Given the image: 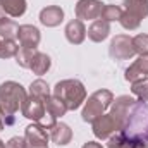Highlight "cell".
<instances>
[{
  "label": "cell",
  "instance_id": "6da1fadb",
  "mask_svg": "<svg viewBox=\"0 0 148 148\" xmlns=\"http://www.w3.org/2000/svg\"><path fill=\"white\" fill-rule=\"evenodd\" d=\"M26 97V90L16 81H5L0 84V114L5 126H12L16 122L14 114L23 107Z\"/></svg>",
  "mask_w": 148,
  "mask_h": 148
},
{
  "label": "cell",
  "instance_id": "7a4b0ae2",
  "mask_svg": "<svg viewBox=\"0 0 148 148\" xmlns=\"http://www.w3.org/2000/svg\"><path fill=\"white\" fill-rule=\"evenodd\" d=\"M127 138H138L148 141V103L136 100L133 109L129 112L122 129Z\"/></svg>",
  "mask_w": 148,
  "mask_h": 148
},
{
  "label": "cell",
  "instance_id": "3957f363",
  "mask_svg": "<svg viewBox=\"0 0 148 148\" xmlns=\"http://www.w3.org/2000/svg\"><path fill=\"white\" fill-rule=\"evenodd\" d=\"M60 98L67 110H77L86 102V88L79 79H62L53 86V93Z\"/></svg>",
  "mask_w": 148,
  "mask_h": 148
},
{
  "label": "cell",
  "instance_id": "277c9868",
  "mask_svg": "<svg viewBox=\"0 0 148 148\" xmlns=\"http://www.w3.org/2000/svg\"><path fill=\"white\" fill-rule=\"evenodd\" d=\"M112 102H114V93L110 90H98V91H95L84 102V107H83V112H81L83 121L84 122H93L97 117L105 114V110L112 105Z\"/></svg>",
  "mask_w": 148,
  "mask_h": 148
},
{
  "label": "cell",
  "instance_id": "5b68a950",
  "mask_svg": "<svg viewBox=\"0 0 148 148\" xmlns=\"http://www.w3.org/2000/svg\"><path fill=\"white\" fill-rule=\"evenodd\" d=\"M124 12L119 19L124 29H138L141 21L148 16V0H124Z\"/></svg>",
  "mask_w": 148,
  "mask_h": 148
},
{
  "label": "cell",
  "instance_id": "8992f818",
  "mask_svg": "<svg viewBox=\"0 0 148 148\" xmlns=\"http://www.w3.org/2000/svg\"><path fill=\"white\" fill-rule=\"evenodd\" d=\"M109 55L114 60H129L136 55L133 47V38L127 35H115L109 47Z\"/></svg>",
  "mask_w": 148,
  "mask_h": 148
},
{
  "label": "cell",
  "instance_id": "52a82bcc",
  "mask_svg": "<svg viewBox=\"0 0 148 148\" xmlns=\"http://www.w3.org/2000/svg\"><path fill=\"white\" fill-rule=\"evenodd\" d=\"M134 103H136V100L133 97H129V95H121V97L114 98V102L110 105L112 107L110 115L115 119V122L119 126V131L122 129V126H124V122H126V119H127V115H129V112H131Z\"/></svg>",
  "mask_w": 148,
  "mask_h": 148
},
{
  "label": "cell",
  "instance_id": "ba28073f",
  "mask_svg": "<svg viewBox=\"0 0 148 148\" xmlns=\"http://www.w3.org/2000/svg\"><path fill=\"white\" fill-rule=\"evenodd\" d=\"M103 5L100 0H79L76 3V17L79 21H97L102 16Z\"/></svg>",
  "mask_w": 148,
  "mask_h": 148
},
{
  "label": "cell",
  "instance_id": "9c48e42d",
  "mask_svg": "<svg viewBox=\"0 0 148 148\" xmlns=\"http://www.w3.org/2000/svg\"><path fill=\"white\" fill-rule=\"evenodd\" d=\"M91 124H93V134L98 140H109L115 131H119V126L110 114H102Z\"/></svg>",
  "mask_w": 148,
  "mask_h": 148
},
{
  "label": "cell",
  "instance_id": "30bf717a",
  "mask_svg": "<svg viewBox=\"0 0 148 148\" xmlns=\"http://www.w3.org/2000/svg\"><path fill=\"white\" fill-rule=\"evenodd\" d=\"M21 112H23V115L26 119H31L35 122H40L43 119V115L47 114V105H45L43 100L29 95V97H26V100H24V103L21 107Z\"/></svg>",
  "mask_w": 148,
  "mask_h": 148
},
{
  "label": "cell",
  "instance_id": "8fae6325",
  "mask_svg": "<svg viewBox=\"0 0 148 148\" xmlns=\"http://www.w3.org/2000/svg\"><path fill=\"white\" fill-rule=\"evenodd\" d=\"M24 138L28 141V147L29 148H43L48 147V131L45 127H41L40 124H29L26 127V133H24Z\"/></svg>",
  "mask_w": 148,
  "mask_h": 148
},
{
  "label": "cell",
  "instance_id": "7c38bea8",
  "mask_svg": "<svg viewBox=\"0 0 148 148\" xmlns=\"http://www.w3.org/2000/svg\"><path fill=\"white\" fill-rule=\"evenodd\" d=\"M141 77H148V55H140L124 73V79L134 83Z\"/></svg>",
  "mask_w": 148,
  "mask_h": 148
},
{
  "label": "cell",
  "instance_id": "4fadbf2b",
  "mask_svg": "<svg viewBox=\"0 0 148 148\" xmlns=\"http://www.w3.org/2000/svg\"><path fill=\"white\" fill-rule=\"evenodd\" d=\"M64 21V10L59 5H48L40 10V23L47 28H55Z\"/></svg>",
  "mask_w": 148,
  "mask_h": 148
},
{
  "label": "cell",
  "instance_id": "5bb4252c",
  "mask_svg": "<svg viewBox=\"0 0 148 148\" xmlns=\"http://www.w3.org/2000/svg\"><path fill=\"white\" fill-rule=\"evenodd\" d=\"M17 38L21 41L23 47H31V48H36L41 41V35H40V29L33 24H23L19 26V31H17Z\"/></svg>",
  "mask_w": 148,
  "mask_h": 148
},
{
  "label": "cell",
  "instance_id": "9a60e30c",
  "mask_svg": "<svg viewBox=\"0 0 148 148\" xmlns=\"http://www.w3.org/2000/svg\"><path fill=\"white\" fill-rule=\"evenodd\" d=\"M64 33H66V38H67L69 43H73V45H81V43L84 41V38H86V28H84L83 21L73 19V21H69V23L66 24Z\"/></svg>",
  "mask_w": 148,
  "mask_h": 148
},
{
  "label": "cell",
  "instance_id": "2e32d148",
  "mask_svg": "<svg viewBox=\"0 0 148 148\" xmlns=\"http://www.w3.org/2000/svg\"><path fill=\"white\" fill-rule=\"evenodd\" d=\"M50 140L53 143H57L59 147H66L73 140V129L67 124H64V122H57L50 129Z\"/></svg>",
  "mask_w": 148,
  "mask_h": 148
},
{
  "label": "cell",
  "instance_id": "e0dca14e",
  "mask_svg": "<svg viewBox=\"0 0 148 148\" xmlns=\"http://www.w3.org/2000/svg\"><path fill=\"white\" fill-rule=\"evenodd\" d=\"M86 35H88V38L91 41L100 43L105 38H109V35H110V23H107L103 19H97V21L91 23V26L88 28V33Z\"/></svg>",
  "mask_w": 148,
  "mask_h": 148
},
{
  "label": "cell",
  "instance_id": "ac0fdd59",
  "mask_svg": "<svg viewBox=\"0 0 148 148\" xmlns=\"http://www.w3.org/2000/svg\"><path fill=\"white\" fill-rule=\"evenodd\" d=\"M0 5L3 9V12L10 17H21L24 16L28 3L26 0H0Z\"/></svg>",
  "mask_w": 148,
  "mask_h": 148
},
{
  "label": "cell",
  "instance_id": "d6986e66",
  "mask_svg": "<svg viewBox=\"0 0 148 148\" xmlns=\"http://www.w3.org/2000/svg\"><path fill=\"white\" fill-rule=\"evenodd\" d=\"M38 53V48H31V47H19V50H17V53H16V62H17V66H21V67H24V69H29V66H31V62H33V59H35V55Z\"/></svg>",
  "mask_w": 148,
  "mask_h": 148
},
{
  "label": "cell",
  "instance_id": "ffe728a7",
  "mask_svg": "<svg viewBox=\"0 0 148 148\" xmlns=\"http://www.w3.org/2000/svg\"><path fill=\"white\" fill-rule=\"evenodd\" d=\"M50 66H52V59L47 53L38 52L36 55H35V59H33V62H31V66H29V69L33 71V74L41 76V74H45L50 69Z\"/></svg>",
  "mask_w": 148,
  "mask_h": 148
},
{
  "label": "cell",
  "instance_id": "44dd1931",
  "mask_svg": "<svg viewBox=\"0 0 148 148\" xmlns=\"http://www.w3.org/2000/svg\"><path fill=\"white\" fill-rule=\"evenodd\" d=\"M29 95H33V97H36L40 100L47 102L48 97H50V86H48V83L43 81V79H35L31 83V86H29Z\"/></svg>",
  "mask_w": 148,
  "mask_h": 148
},
{
  "label": "cell",
  "instance_id": "7402d4cb",
  "mask_svg": "<svg viewBox=\"0 0 148 148\" xmlns=\"http://www.w3.org/2000/svg\"><path fill=\"white\" fill-rule=\"evenodd\" d=\"M45 105H47V110L50 112L53 117H57V119L67 114V107H66V103H64L60 98H57L55 95H50L48 100L45 102Z\"/></svg>",
  "mask_w": 148,
  "mask_h": 148
},
{
  "label": "cell",
  "instance_id": "603a6c76",
  "mask_svg": "<svg viewBox=\"0 0 148 148\" xmlns=\"http://www.w3.org/2000/svg\"><path fill=\"white\" fill-rule=\"evenodd\" d=\"M17 31L19 26L12 21V19H2L0 21V36L3 40H16L17 38Z\"/></svg>",
  "mask_w": 148,
  "mask_h": 148
},
{
  "label": "cell",
  "instance_id": "cb8c5ba5",
  "mask_svg": "<svg viewBox=\"0 0 148 148\" xmlns=\"http://www.w3.org/2000/svg\"><path fill=\"white\" fill-rule=\"evenodd\" d=\"M131 91L140 102H148V77H141L131 83Z\"/></svg>",
  "mask_w": 148,
  "mask_h": 148
},
{
  "label": "cell",
  "instance_id": "d4e9b609",
  "mask_svg": "<svg viewBox=\"0 0 148 148\" xmlns=\"http://www.w3.org/2000/svg\"><path fill=\"white\" fill-rule=\"evenodd\" d=\"M17 50H19V45L16 43V40H3V38H0V59L16 57Z\"/></svg>",
  "mask_w": 148,
  "mask_h": 148
},
{
  "label": "cell",
  "instance_id": "484cf974",
  "mask_svg": "<svg viewBox=\"0 0 148 148\" xmlns=\"http://www.w3.org/2000/svg\"><path fill=\"white\" fill-rule=\"evenodd\" d=\"M122 7H119V5H103V9H102V16H100V19H103V21H107V23H112V21H119L121 17H122Z\"/></svg>",
  "mask_w": 148,
  "mask_h": 148
},
{
  "label": "cell",
  "instance_id": "4316f807",
  "mask_svg": "<svg viewBox=\"0 0 148 148\" xmlns=\"http://www.w3.org/2000/svg\"><path fill=\"white\" fill-rule=\"evenodd\" d=\"M133 47L138 55H148V35H136L133 38Z\"/></svg>",
  "mask_w": 148,
  "mask_h": 148
},
{
  "label": "cell",
  "instance_id": "83f0119b",
  "mask_svg": "<svg viewBox=\"0 0 148 148\" xmlns=\"http://www.w3.org/2000/svg\"><path fill=\"white\" fill-rule=\"evenodd\" d=\"M126 141L127 136L122 131H115L107 141V148H126Z\"/></svg>",
  "mask_w": 148,
  "mask_h": 148
},
{
  "label": "cell",
  "instance_id": "f1b7e54d",
  "mask_svg": "<svg viewBox=\"0 0 148 148\" xmlns=\"http://www.w3.org/2000/svg\"><path fill=\"white\" fill-rule=\"evenodd\" d=\"M38 124H40L41 127H45L47 131H50V129H52V127H53V126L57 124V117H53V115H52L50 112L47 110V114L43 115V119H41V121H40Z\"/></svg>",
  "mask_w": 148,
  "mask_h": 148
},
{
  "label": "cell",
  "instance_id": "f546056e",
  "mask_svg": "<svg viewBox=\"0 0 148 148\" xmlns=\"http://www.w3.org/2000/svg\"><path fill=\"white\" fill-rule=\"evenodd\" d=\"M5 148H29V147H28V141H26V138L14 136V138H10V140L5 143Z\"/></svg>",
  "mask_w": 148,
  "mask_h": 148
},
{
  "label": "cell",
  "instance_id": "4dcf8cb0",
  "mask_svg": "<svg viewBox=\"0 0 148 148\" xmlns=\"http://www.w3.org/2000/svg\"><path fill=\"white\" fill-rule=\"evenodd\" d=\"M126 148H148V141L138 140V138H127Z\"/></svg>",
  "mask_w": 148,
  "mask_h": 148
},
{
  "label": "cell",
  "instance_id": "1f68e13d",
  "mask_svg": "<svg viewBox=\"0 0 148 148\" xmlns=\"http://www.w3.org/2000/svg\"><path fill=\"white\" fill-rule=\"evenodd\" d=\"M83 148H103L100 143H97V141H86L84 145H83Z\"/></svg>",
  "mask_w": 148,
  "mask_h": 148
},
{
  "label": "cell",
  "instance_id": "d6a6232c",
  "mask_svg": "<svg viewBox=\"0 0 148 148\" xmlns=\"http://www.w3.org/2000/svg\"><path fill=\"white\" fill-rule=\"evenodd\" d=\"M5 127V122H3V117H2V114H0V131Z\"/></svg>",
  "mask_w": 148,
  "mask_h": 148
},
{
  "label": "cell",
  "instance_id": "836d02e7",
  "mask_svg": "<svg viewBox=\"0 0 148 148\" xmlns=\"http://www.w3.org/2000/svg\"><path fill=\"white\" fill-rule=\"evenodd\" d=\"M2 19H5V12H3V9H2V5H0V21Z\"/></svg>",
  "mask_w": 148,
  "mask_h": 148
},
{
  "label": "cell",
  "instance_id": "e575fe53",
  "mask_svg": "<svg viewBox=\"0 0 148 148\" xmlns=\"http://www.w3.org/2000/svg\"><path fill=\"white\" fill-rule=\"evenodd\" d=\"M0 148H5V143H3L2 140H0Z\"/></svg>",
  "mask_w": 148,
  "mask_h": 148
},
{
  "label": "cell",
  "instance_id": "d590c367",
  "mask_svg": "<svg viewBox=\"0 0 148 148\" xmlns=\"http://www.w3.org/2000/svg\"><path fill=\"white\" fill-rule=\"evenodd\" d=\"M43 148H48V147H43Z\"/></svg>",
  "mask_w": 148,
  "mask_h": 148
}]
</instances>
